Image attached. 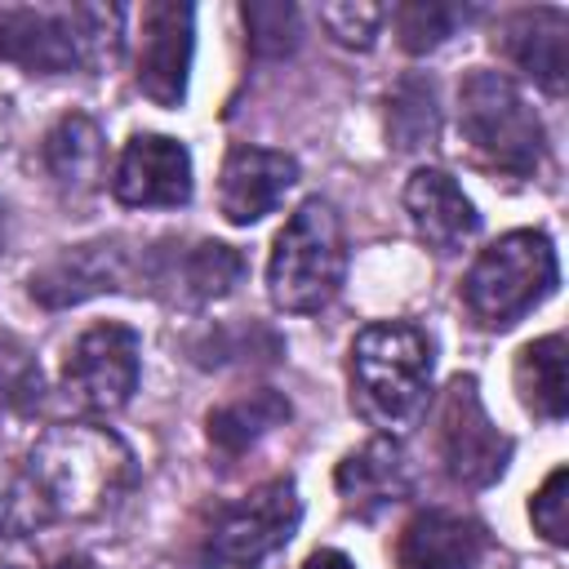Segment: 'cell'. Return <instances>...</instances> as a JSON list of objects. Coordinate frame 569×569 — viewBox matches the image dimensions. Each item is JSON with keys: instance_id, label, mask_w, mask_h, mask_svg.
I'll return each mask as SVG.
<instances>
[{"instance_id": "cell-1", "label": "cell", "mask_w": 569, "mask_h": 569, "mask_svg": "<svg viewBox=\"0 0 569 569\" xmlns=\"http://www.w3.org/2000/svg\"><path fill=\"white\" fill-rule=\"evenodd\" d=\"M22 480L31 485L44 525L58 520H98L120 507L133 489V453L129 445L93 422L49 427L22 458Z\"/></svg>"}, {"instance_id": "cell-2", "label": "cell", "mask_w": 569, "mask_h": 569, "mask_svg": "<svg viewBox=\"0 0 569 569\" xmlns=\"http://www.w3.org/2000/svg\"><path fill=\"white\" fill-rule=\"evenodd\" d=\"M120 22L111 4H0V62L31 76L98 71L120 53Z\"/></svg>"}, {"instance_id": "cell-3", "label": "cell", "mask_w": 569, "mask_h": 569, "mask_svg": "<svg viewBox=\"0 0 569 569\" xmlns=\"http://www.w3.org/2000/svg\"><path fill=\"white\" fill-rule=\"evenodd\" d=\"M351 405L382 431L409 427L431 391V342L405 320L365 325L351 342Z\"/></svg>"}, {"instance_id": "cell-4", "label": "cell", "mask_w": 569, "mask_h": 569, "mask_svg": "<svg viewBox=\"0 0 569 569\" xmlns=\"http://www.w3.org/2000/svg\"><path fill=\"white\" fill-rule=\"evenodd\" d=\"M342 276H347L342 218L329 200L311 196L289 213V222L271 244V262H267L271 302L289 316H311L333 302Z\"/></svg>"}, {"instance_id": "cell-5", "label": "cell", "mask_w": 569, "mask_h": 569, "mask_svg": "<svg viewBox=\"0 0 569 569\" xmlns=\"http://www.w3.org/2000/svg\"><path fill=\"white\" fill-rule=\"evenodd\" d=\"M458 129L471 156L502 178H533L547 133L529 98L502 71H471L458 89Z\"/></svg>"}, {"instance_id": "cell-6", "label": "cell", "mask_w": 569, "mask_h": 569, "mask_svg": "<svg viewBox=\"0 0 569 569\" xmlns=\"http://www.w3.org/2000/svg\"><path fill=\"white\" fill-rule=\"evenodd\" d=\"M560 284V258L542 231H507L471 262L462 280V302L476 325L507 329L547 302Z\"/></svg>"}, {"instance_id": "cell-7", "label": "cell", "mask_w": 569, "mask_h": 569, "mask_svg": "<svg viewBox=\"0 0 569 569\" xmlns=\"http://www.w3.org/2000/svg\"><path fill=\"white\" fill-rule=\"evenodd\" d=\"M436 449L453 485L485 489L511 462V436L489 418L476 378H453L436 413Z\"/></svg>"}, {"instance_id": "cell-8", "label": "cell", "mask_w": 569, "mask_h": 569, "mask_svg": "<svg viewBox=\"0 0 569 569\" xmlns=\"http://www.w3.org/2000/svg\"><path fill=\"white\" fill-rule=\"evenodd\" d=\"M302 520V498L289 476L267 480L218 511L209 533V560L231 569H258L271 551H280Z\"/></svg>"}, {"instance_id": "cell-9", "label": "cell", "mask_w": 569, "mask_h": 569, "mask_svg": "<svg viewBox=\"0 0 569 569\" xmlns=\"http://www.w3.org/2000/svg\"><path fill=\"white\" fill-rule=\"evenodd\" d=\"M138 369H142V338L120 320H102L84 329L67 351L62 387L80 413H116L129 405L138 387Z\"/></svg>"}, {"instance_id": "cell-10", "label": "cell", "mask_w": 569, "mask_h": 569, "mask_svg": "<svg viewBox=\"0 0 569 569\" xmlns=\"http://www.w3.org/2000/svg\"><path fill=\"white\" fill-rule=\"evenodd\" d=\"M138 58L133 80L142 98L156 107H182L191 80V49H196V9L178 0H151L138 18Z\"/></svg>"}, {"instance_id": "cell-11", "label": "cell", "mask_w": 569, "mask_h": 569, "mask_svg": "<svg viewBox=\"0 0 569 569\" xmlns=\"http://www.w3.org/2000/svg\"><path fill=\"white\" fill-rule=\"evenodd\" d=\"M111 191L129 209H178L191 200V156L169 133H133L116 160Z\"/></svg>"}, {"instance_id": "cell-12", "label": "cell", "mask_w": 569, "mask_h": 569, "mask_svg": "<svg viewBox=\"0 0 569 569\" xmlns=\"http://www.w3.org/2000/svg\"><path fill=\"white\" fill-rule=\"evenodd\" d=\"M298 182V160L289 151H271V147H231L222 160V178H218V209L231 227H253L262 222L284 191Z\"/></svg>"}, {"instance_id": "cell-13", "label": "cell", "mask_w": 569, "mask_h": 569, "mask_svg": "<svg viewBox=\"0 0 569 569\" xmlns=\"http://www.w3.org/2000/svg\"><path fill=\"white\" fill-rule=\"evenodd\" d=\"M142 276L187 302V307H200V302H213L222 293H231L244 276V258L231 249V244H218V240H196V244H160L151 249Z\"/></svg>"}, {"instance_id": "cell-14", "label": "cell", "mask_w": 569, "mask_h": 569, "mask_svg": "<svg viewBox=\"0 0 569 569\" xmlns=\"http://www.w3.org/2000/svg\"><path fill=\"white\" fill-rule=\"evenodd\" d=\"M342 511L356 520H378L382 511L400 507L413 493V467L391 436H373L351 449L333 471Z\"/></svg>"}, {"instance_id": "cell-15", "label": "cell", "mask_w": 569, "mask_h": 569, "mask_svg": "<svg viewBox=\"0 0 569 569\" xmlns=\"http://www.w3.org/2000/svg\"><path fill=\"white\" fill-rule=\"evenodd\" d=\"M485 547H489V533L476 516L427 507L400 529L396 565L400 569H476Z\"/></svg>"}, {"instance_id": "cell-16", "label": "cell", "mask_w": 569, "mask_h": 569, "mask_svg": "<svg viewBox=\"0 0 569 569\" xmlns=\"http://www.w3.org/2000/svg\"><path fill=\"white\" fill-rule=\"evenodd\" d=\"M129 280V253L120 240H89L67 253H58L44 271L31 276V298L44 307H76L93 293L124 289Z\"/></svg>"}, {"instance_id": "cell-17", "label": "cell", "mask_w": 569, "mask_h": 569, "mask_svg": "<svg viewBox=\"0 0 569 569\" xmlns=\"http://www.w3.org/2000/svg\"><path fill=\"white\" fill-rule=\"evenodd\" d=\"M405 209H409L413 231L436 253H458L480 231L476 204L467 200V191L445 169H413L405 182Z\"/></svg>"}, {"instance_id": "cell-18", "label": "cell", "mask_w": 569, "mask_h": 569, "mask_svg": "<svg viewBox=\"0 0 569 569\" xmlns=\"http://www.w3.org/2000/svg\"><path fill=\"white\" fill-rule=\"evenodd\" d=\"M565 36H569L565 9H525L502 22L498 44L547 93H565Z\"/></svg>"}, {"instance_id": "cell-19", "label": "cell", "mask_w": 569, "mask_h": 569, "mask_svg": "<svg viewBox=\"0 0 569 569\" xmlns=\"http://www.w3.org/2000/svg\"><path fill=\"white\" fill-rule=\"evenodd\" d=\"M44 169L67 196H89L102 182V129L89 116H62L44 133Z\"/></svg>"}, {"instance_id": "cell-20", "label": "cell", "mask_w": 569, "mask_h": 569, "mask_svg": "<svg viewBox=\"0 0 569 569\" xmlns=\"http://www.w3.org/2000/svg\"><path fill=\"white\" fill-rule=\"evenodd\" d=\"M289 422V400L271 387H258V391H244L240 400H227L209 413V445L227 458L253 449L271 427Z\"/></svg>"}, {"instance_id": "cell-21", "label": "cell", "mask_w": 569, "mask_h": 569, "mask_svg": "<svg viewBox=\"0 0 569 569\" xmlns=\"http://www.w3.org/2000/svg\"><path fill=\"white\" fill-rule=\"evenodd\" d=\"M516 391H520L529 413H538L547 422L565 418L569 391H565V338L560 333H547V338L520 347V356H516Z\"/></svg>"}, {"instance_id": "cell-22", "label": "cell", "mask_w": 569, "mask_h": 569, "mask_svg": "<svg viewBox=\"0 0 569 569\" xmlns=\"http://www.w3.org/2000/svg\"><path fill=\"white\" fill-rule=\"evenodd\" d=\"M387 133L400 151H413V147H427L436 142V129H440V111H436V89L418 76L400 80L391 102H387Z\"/></svg>"}, {"instance_id": "cell-23", "label": "cell", "mask_w": 569, "mask_h": 569, "mask_svg": "<svg viewBox=\"0 0 569 569\" xmlns=\"http://www.w3.org/2000/svg\"><path fill=\"white\" fill-rule=\"evenodd\" d=\"M240 18L249 27V49L258 58H289L302 40V18L289 0H249Z\"/></svg>"}, {"instance_id": "cell-24", "label": "cell", "mask_w": 569, "mask_h": 569, "mask_svg": "<svg viewBox=\"0 0 569 569\" xmlns=\"http://www.w3.org/2000/svg\"><path fill=\"white\" fill-rule=\"evenodd\" d=\"M391 22H396V36H400V44H405L409 53H431V49H440V44L453 36L458 22H467V9L413 0V4H400V9L391 13Z\"/></svg>"}, {"instance_id": "cell-25", "label": "cell", "mask_w": 569, "mask_h": 569, "mask_svg": "<svg viewBox=\"0 0 569 569\" xmlns=\"http://www.w3.org/2000/svg\"><path fill=\"white\" fill-rule=\"evenodd\" d=\"M529 516H533V529L551 542V547H565L569 542V471L556 467L542 489L529 498Z\"/></svg>"}, {"instance_id": "cell-26", "label": "cell", "mask_w": 569, "mask_h": 569, "mask_svg": "<svg viewBox=\"0 0 569 569\" xmlns=\"http://www.w3.org/2000/svg\"><path fill=\"white\" fill-rule=\"evenodd\" d=\"M382 18H387L382 4H320V22L347 49H369L378 27H382Z\"/></svg>"}, {"instance_id": "cell-27", "label": "cell", "mask_w": 569, "mask_h": 569, "mask_svg": "<svg viewBox=\"0 0 569 569\" xmlns=\"http://www.w3.org/2000/svg\"><path fill=\"white\" fill-rule=\"evenodd\" d=\"M302 569H356V565H351L342 551L320 547V551H311V556H307V565H302Z\"/></svg>"}, {"instance_id": "cell-28", "label": "cell", "mask_w": 569, "mask_h": 569, "mask_svg": "<svg viewBox=\"0 0 569 569\" xmlns=\"http://www.w3.org/2000/svg\"><path fill=\"white\" fill-rule=\"evenodd\" d=\"M49 569H98L89 556H62V560H53Z\"/></svg>"}, {"instance_id": "cell-29", "label": "cell", "mask_w": 569, "mask_h": 569, "mask_svg": "<svg viewBox=\"0 0 569 569\" xmlns=\"http://www.w3.org/2000/svg\"><path fill=\"white\" fill-rule=\"evenodd\" d=\"M4 240H9V218H4V204H0V253H4Z\"/></svg>"}, {"instance_id": "cell-30", "label": "cell", "mask_w": 569, "mask_h": 569, "mask_svg": "<svg viewBox=\"0 0 569 569\" xmlns=\"http://www.w3.org/2000/svg\"><path fill=\"white\" fill-rule=\"evenodd\" d=\"M0 418H4V387H0Z\"/></svg>"}]
</instances>
